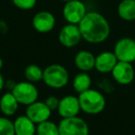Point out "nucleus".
<instances>
[{"label":"nucleus","instance_id":"nucleus-8","mask_svg":"<svg viewBox=\"0 0 135 135\" xmlns=\"http://www.w3.org/2000/svg\"><path fill=\"white\" fill-rule=\"evenodd\" d=\"M83 40L81 31L77 24L68 23L63 26L58 33V41L67 48H71L78 45Z\"/></svg>","mask_w":135,"mask_h":135},{"label":"nucleus","instance_id":"nucleus-27","mask_svg":"<svg viewBox=\"0 0 135 135\" xmlns=\"http://www.w3.org/2000/svg\"><path fill=\"white\" fill-rule=\"evenodd\" d=\"M61 1H63V2H68V1H70V0H61Z\"/></svg>","mask_w":135,"mask_h":135},{"label":"nucleus","instance_id":"nucleus-15","mask_svg":"<svg viewBox=\"0 0 135 135\" xmlns=\"http://www.w3.org/2000/svg\"><path fill=\"white\" fill-rule=\"evenodd\" d=\"M15 135H36V124L26 115L19 116L14 120Z\"/></svg>","mask_w":135,"mask_h":135},{"label":"nucleus","instance_id":"nucleus-28","mask_svg":"<svg viewBox=\"0 0 135 135\" xmlns=\"http://www.w3.org/2000/svg\"><path fill=\"white\" fill-rule=\"evenodd\" d=\"M133 64H134V68H135V60H134V62H133Z\"/></svg>","mask_w":135,"mask_h":135},{"label":"nucleus","instance_id":"nucleus-9","mask_svg":"<svg viewBox=\"0 0 135 135\" xmlns=\"http://www.w3.org/2000/svg\"><path fill=\"white\" fill-rule=\"evenodd\" d=\"M113 79L120 85L131 84L135 78V68L132 63L118 61L111 71Z\"/></svg>","mask_w":135,"mask_h":135},{"label":"nucleus","instance_id":"nucleus-23","mask_svg":"<svg viewBox=\"0 0 135 135\" xmlns=\"http://www.w3.org/2000/svg\"><path fill=\"white\" fill-rule=\"evenodd\" d=\"M59 100L56 96L55 95H50L48 97H46V99L45 100V103L51 110H56L58 107V104H59Z\"/></svg>","mask_w":135,"mask_h":135},{"label":"nucleus","instance_id":"nucleus-25","mask_svg":"<svg viewBox=\"0 0 135 135\" xmlns=\"http://www.w3.org/2000/svg\"><path fill=\"white\" fill-rule=\"evenodd\" d=\"M4 88H5V80H4L3 75L1 74V72H0V92Z\"/></svg>","mask_w":135,"mask_h":135},{"label":"nucleus","instance_id":"nucleus-7","mask_svg":"<svg viewBox=\"0 0 135 135\" xmlns=\"http://www.w3.org/2000/svg\"><path fill=\"white\" fill-rule=\"evenodd\" d=\"M113 52L118 61L133 63L135 60V40L129 37L120 38L115 44Z\"/></svg>","mask_w":135,"mask_h":135},{"label":"nucleus","instance_id":"nucleus-17","mask_svg":"<svg viewBox=\"0 0 135 135\" xmlns=\"http://www.w3.org/2000/svg\"><path fill=\"white\" fill-rule=\"evenodd\" d=\"M118 15L125 21H135V0H122L118 6Z\"/></svg>","mask_w":135,"mask_h":135},{"label":"nucleus","instance_id":"nucleus-6","mask_svg":"<svg viewBox=\"0 0 135 135\" xmlns=\"http://www.w3.org/2000/svg\"><path fill=\"white\" fill-rule=\"evenodd\" d=\"M87 10L84 3L81 0H70L65 3L62 15L65 21L70 24H79L86 15Z\"/></svg>","mask_w":135,"mask_h":135},{"label":"nucleus","instance_id":"nucleus-16","mask_svg":"<svg viewBox=\"0 0 135 135\" xmlns=\"http://www.w3.org/2000/svg\"><path fill=\"white\" fill-rule=\"evenodd\" d=\"M20 103L11 92H7L0 98V111L4 116H14L19 108Z\"/></svg>","mask_w":135,"mask_h":135},{"label":"nucleus","instance_id":"nucleus-20","mask_svg":"<svg viewBox=\"0 0 135 135\" xmlns=\"http://www.w3.org/2000/svg\"><path fill=\"white\" fill-rule=\"evenodd\" d=\"M36 135H59L58 125L51 120H46L36 125Z\"/></svg>","mask_w":135,"mask_h":135},{"label":"nucleus","instance_id":"nucleus-26","mask_svg":"<svg viewBox=\"0 0 135 135\" xmlns=\"http://www.w3.org/2000/svg\"><path fill=\"white\" fill-rule=\"evenodd\" d=\"M3 66H4V62H3V59L0 57V70L3 69Z\"/></svg>","mask_w":135,"mask_h":135},{"label":"nucleus","instance_id":"nucleus-12","mask_svg":"<svg viewBox=\"0 0 135 135\" xmlns=\"http://www.w3.org/2000/svg\"><path fill=\"white\" fill-rule=\"evenodd\" d=\"M32 24L36 32L40 33H47L55 28L56 18L49 11H40L33 16Z\"/></svg>","mask_w":135,"mask_h":135},{"label":"nucleus","instance_id":"nucleus-5","mask_svg":"<svg viewBox=\"0 0 135 135\" xmlns=\"http://www.w3.org/2000/svg\"><path fill=\"white\" fill-rule=\"evenodd\" d=\"M59 135H89L87 122L80 117L62 118L58 124Z\"/></svg>","mask_w":135,"mask_h":135},{"label":"nucleus","instance_id":"nucleus-21","mask_svg":"<svg viewBox=\"0 0 135 135\" xmlns=\"http://www.w3.org/2000/svg\"><path fill=\"white\" fill-rule=\"evenodd\" d=\"M0 135H15L14 121L8 117H0Z\"/></svg>","mask_w":135,"mask_h":135},{"label":"nucleus","instance_id":"nucleus-19","mask_svg":"<svg viewBox=\"0 0 135 135\" xmlns=\"http://www.w3.org/2000/svg\"><path fill=\"white\" fill-rule=\"evenodd\" d=\"M24 76L26 81H30V83H38L40 81H43L44 70H42L38 65L31 64V65L27 66L25 68Z\"/></svg>","mask_w":135,"mask_h":135},{"label":"nucleus","instance_id":"nucleus-11","mask_svg":"<svg viewBox=\"0 0 135 135\" xmlns=\"http://www.w3.org/2000/svg\"><path fill=\"white\" fill-rule=\"evenodd\" d=\"M51 113H52V110L45 105V102L41 101H36L27 105L26 110H25V115L36 125L49 120Z\"/></svg>","mask_w":135,"mask_h":135},{"label":"nucleus","instance_id":"nucleus-10","mask_svg":"<svg viewBox=\"0 0 135 135\" xmlns=\"http://www.w3.org/2000/svg\"><path fill=\"white\" fill-rule=\"evenodd\" d=\"M56 110L62 118L77 117L80 111H81L78 96L69 94L62 97L59 100V104Z\"/></svg>","mask_w":135,"mask_h":135},{"label":"nucleus","instance_id":"nucleus-4","mask_svg":"<svg viewBox=\"0 0 135 135\" xmlns=\"http://www.w3.org/2000/svg\"><path fill=\"white\" fill-rule=\"evenodd\" d=\"M11 93L14 94L20 105H26V107L38 101V97H39L37 87L34 83H30L28 81L17 83Z\"/></svg>","mask_w":135,"mask_h":135},{"label":"nucleus","instance_id":"nucleus-13","mask_svg":"<svg viewBox=\"0 0 135 135\" xmlns=\"http://www.w3.org/2000/svg\"><path fill=\"white\" fill-rule=\"evenodd\" d=\"M118 62L116 55L111 51H104L95 56L94 69L100 73H111L116 64Z\"/></svg>","mask_w":135,"mask_h":135},{"label":"nucleus","instance_id":"nucleus-1","mask_svg":"<svg viewBox=\"0 0 135 135\" xmlns=\"http://www.w3.org/2000/svg\"><path fill=\"white\" fill-rule=\"evenodd\" d=\"M83 40L89 44H101L110 34V25L101 13L96 11L87 12L78 24Z\"/></svg>","mask_w":135,"mask_h":135},{"label":"nucleus","instance_id":"nucleus-2","mask_svg":"<svg viewBox=\"0 0 135 135\" xmlns=\"http://www.w3.org/2000/svg\"><path fill=\"white\" fill-rule=\"evenodd\" d=\"M79 102L81 110L88 115L100 114L105 109L107 101L101 92L90 88L85 92L79 94Z\"/></svg>","mask_w":135,"mask_h":135},{"label":"nucleus","instance_id":"nucleus-18","mask_svg":"<svg viewBox=\"0 0 135 135\" xmlns=\"http://www.w3.org/2000/svg\"><path fill=\"white\" fill-rule=\"evenodd\" d=\"M92 86V78L88 74V72L80 71L76 74L72 81V87L74 91L78 94L85 92L89 90Z\"/></svg>","mask_w":135,"mask_h":135},{"label":"nucleus","instance_id":"nucleus-24","mask_svg":"<svg viewBox=\"0 0 135 135\" xmlns=\"http://www.w3.org/2000/svg\"><path fill=\"white\" fill-rule=\"evenodd\" d=\"M16 83H15V81H12V80H8V81H5V87L8 89V92H11L14 89V87H15Z\"/></svg>","mask_w":135,"mask_h":135},{"label":"nucleus","instance_id":"nucleus-22","mask_svg":"<svg viewBox=\"0 0 135 135\" xmlns=\"http://www.w3.org/2000/svg\"><path fill=\"white\" fill-rule=\"evenodd\" d=\"M16 8L21 10H30L34 8L37 0H11Z\"/></svg>","mask_w":135,"mask_h":135},{"label":"nucleus","instance_id":"nucleus-3","mask_svg":"<svg viewBox=\"0 0 135 135\" xmlns=\"http://www.w3.org/2000/svg\"><path fill=\"white\" fill-rule=\"evenodd\" d=\"M70 74L64 66L51 64L44 70L43 81L52 89H62L69 83Z\"/></svg>","mask_w":135,"mask_h":135},{"label":"nucleus","instance_id":"nucleus-14","mask_svg":"<svg viewBox=\"0 0 135 135\" xmlns=\"http://www.w3.org/2000/svg\"><path fill=\"white\" fill-rule=\"evenodd\" d=\"M74 64L80 71L89 72L94 69L95 56L90 51H79L74 57Z\"/></svg>","mask_w":135,"mask_h":135}]
</instances>
